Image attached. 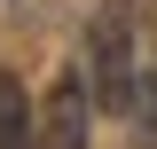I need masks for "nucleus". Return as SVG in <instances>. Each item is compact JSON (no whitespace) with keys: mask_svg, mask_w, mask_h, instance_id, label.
I'll list each match as a JSON object with an SVG mask.
<instances>
[{"mask_svg":"<svg viewBox=\"0 0 157 149\" xmlns=\"http://www.w3.org/2000/svg\"><path fill=\"white\" fill-rule=\"evenodd\" d=\"M0 149H32V94L16 71H0Z\"/></svg>","mask_w":157,"mask_h":149,"instance_id":"7ed1b4c3","label":"nucleus"},{"mask_svg":"<svg viewBox=\"0 0 157 149\" xmlns=\"http://www.w3.org/2000/svg\"><path fill=\"white\" fill-rule=\"evenodd\" d=\"M86 118H94V94H86L78 71H63L47 110L32 118V149H86Z\"/></svg>","mask_w":157,"mask_h":149,"instance_id":"f03ea898","label":"nucleus"},{"mask_svg":"<svg viewBox=\"0 0 157 149\" xmlns=\"http://www.w3.org/2000/svg\"><path fill=\"white\" fill-rule=\"evenodd\" d=\"M134 118L149 126V141H157V63H141V78H134Z\"/></svg>","mask_w":157,"mask_h":149,"instance_id":"20e7f679","label":"nucleus"},{"mask_svg":"<svg viewBox=\"0 0 157 149\" xmlns=\"http://www.w3.org/2000/svg\"><path fill=\"white\" fill-rule=\"evenodd\" d=\"M78 78L94 94V110H134V78H141V55H134V16L126 0H102L86 16V47H78Z\"/></svg>","mask_w":157,"mask_h":149,"instance_id":"f257e3e1","label":"nucleus"}]
</instances>
